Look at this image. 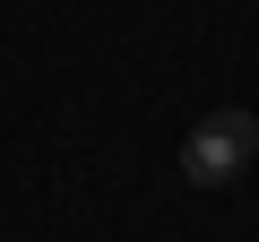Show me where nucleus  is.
I'll return each mask as SVG.
<instances>
[{
	"mask_svg": "<svg viewBox=\"0 0 259 242\" xmlns=\"http://www.w3.org/2000/svg\"><path fill=\"white\" fill-rule=\"evenodd\" d=\"M250 156H259V112H207L199 130L182 139V173L199 182V190H225V182H242L250 173Z\"/></svg>",
	"mask_w": 259,
	"mask_h": 242,
	"instance_id": "obj_1",
	"label": "nucleus"
}]
</instances>
